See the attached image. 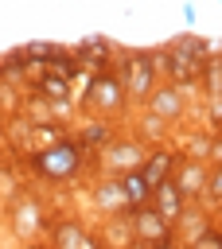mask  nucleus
Listing matches in <instances>:
<instances>
[{
    "instance_id": "nucleus-1",
    "label": "nucleus",
    "mask_w": 222,
    "mask_h": 249,
    "mask_svg": "<svg viewBox=\"0 0 222 249\" xmlns=\"http://www.w3.org/2000/svg\"><path fill=\"white\" fill-rule=\"evenodd\" d=\"M35 167L39 171H51V175H66V171L78 167V152H74V144H58V148L35 156Z\"/></svg>"
},
{
    "instance_id": "nucleus-2",
    "label": "nucleus",
    "mask_w": 222,
    "mask_h": 249,
    "mask_svg": "<svg viewBox=\"0 0 222 249\" xmlns=\"http://www.w3.org/2000/svg\"><path fill=\"white\" fill-rule=\"evenodd\" d=\"M167 167H171V156H156V160H148L144 167H140V179L156 191L160 183H164V175H167Z\"/></svg>"
},
{
    "instance_id": "nucleus-3",
    "label": "nucleus",
    "mask_w": 222,
    "mask_h": 249,
    "mask_svg": "<svg viewBox=\"0 0 222 249\" xmlns=\"http://www.w3.org/2000/svg\"><path fill=\"white\" fill-rule=\"evenodd\" d=\"M148 191H152V187H148V183L140 179V171H132V175H129V179L121 183V195H125V202H140V198H144Z\"/></svg>"
},
{
    "instance_id": "nucleus-4",
    "label": "nucleus",
    "mask_w": 222,
    "mask_h": 249,
    "mask_svg": "<svg viewBox=\"0 0 222 249\" xmlns=\"http://www.w3.org/2000/svg\"><path fill=\"white\" fill-rule=\"evenodd\" d=\"M43 89H47V97H62L66 101V78H43Z\"/></svg>"
}]
</instances>
